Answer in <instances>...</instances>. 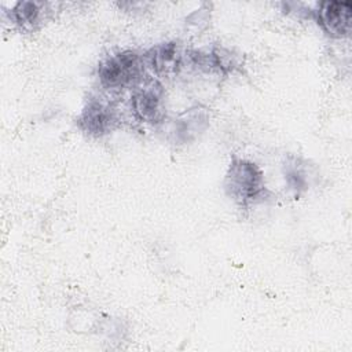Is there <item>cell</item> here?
<instances>
[{
	"label": "cell",
	"mask_w": 352,
	"mask_h": 352,
	"mask_svg": "<svg viewBox=\"0 0 352 352\" xmlns=\"http://www.w3.org/2000/svg\"><path fill=\"white\" fill-rule=\"evenodd\" d=\"M223 186L227 197L243 212L265 202L271 195L264 172L256 162L246 158L231 160Z\"/></svg>",
	"instance_id": "6da1fadb"
},
{
	"label": "cell",
	"mask_w": 352,
	"mask_h": 352,
	"mask_svg": "<svg viewBox=\"0 0 352 352\" xmlns=\"http://www.w3.org/2000/svg\"><path fill=\"white\" fill-rule=\"evenodd\" d=\"M146 77L143 56L132 50H124L107 55L98 66L99 84L109 92L133 89Z\"/></svg>",
	"instance_id": "7a4b0ae2"
},
{
	"label": "cell",
	"mask_w": 352,
	"mask_h": 352,
	"mask_svg": "<svg viewBox=\"0 0 352 352\" xmlns=\"http://www.w3.org/2000/svg\"><path fill=\"white\" fill-rule=\"evenodd\" d=\"M166 95L158 78L146 77L131 94L129 107L133 118L142 124L158 126L165 121Z\"/></svg>",
	"instance_id": "3957f363"
},
{
	"label": "cell",
	"mask_w": 352,
	"mask_h": 352,
	"mask_svg": "<svg viewBox=\"0 0 352 352\" xmlns=\"http://www.w3.org/2000/svg\"><path fill=\"white\" fill-rule=\"evenodd\" d=\"M76 124L85 135L91 138H103L120 126L121 113L117 104L109 98L92 95L85 100L76 118Z\"/></svg>",
	"instance_id": "277c9868"
},
{
	"label": "cell",
	"mask_w": 352,
	"mask_h": 352,
	"mask_svg": "<svg viewBox=\"0 0 352 352\" xmlns=\"http://www.w3.org/2000/svg\"><path fill=\"white\" fill-rule=\"evenodd\" d=\"M320 29L333 38H345L351 33L352 3L349 0H326L312 11Z\"/></svg>",
	"instance_id": "5b68a950"
},
{
	"label": "cell",
	"mask_w": 352,
	"mask_h": 352,
	"mask_svg": "<svg viewBox=\"0 0 352 352\" xmlns=\"http://www.w3.org/2000/svg\"><path fill=\"white\" fill-rule=\"evenodd\" d=\"M142 56L144 66L157 77H172L177 74L184 62V54L176 41L157 44Z\"/></svg>",
	"instance_id": "8992f818"
},
{
	"label": "cell",
	"mask_w": 352,
	"mask_h": 352,
	"mask_svg": "<svg viewBox=\"0 0 352 352\" xmlns=\"http://www.w3.org/2000/svg\"><path fill=\"white\" fill-rule=\"evenodd\" d=\"M209 125L208 109L194 106L180 113L172 122L170 136L175 144H187L195 140Z\"/></svg>",
	"instance_id": "52a82bcc"
},
{
	"label": "cell",
	"mask_w": 352,
	"mask_h": 352,
	"mask_svg": "<svg viewBox=\"0 0 352 352\" xmlns=\"http://www.w3.org/2000/svg\"><path fill=\"white\" fill-rule=\"evenodd\" d=\"M184 58H187L191 66L208 73L226 76L236 67V62L231 51L221 47L190 51L184 54Z\"/></svg>",
	"instance_id": "ba28073f"
},
{
	"label": "cell",
	"mask_w": 352,
	"mask_h": 352,
	"mask_svg": "<svg viewBox=\"0 0 352 352\" xmlns=\"http://www.w3.org/2000/svg\"><path fill=\"white\" fill-rule=\"evenodd\" d=\"M48 11V4L43 1H18L8 12V16L21 30L34 32L43 25Z\"/></svg>",
	"instance_id": "9c48e42d"
},
{
	"label": "cell",
	"mask_w": 352,
	"mask_h": 352,
	"mask_svg": "<svg viewBox=\"0 0 352 352\" xmlns=\"http://www.w3.org/2000/svg\"><path fill=\"white\" fill-rule=\"evenodd\" d=\"M283 175L287 187L296 194L300 195L301 192L309 188L311 183V172L307 166V162L298 157H290L283 166Z\"/></svg>",
	"instance_id": "30bf717a"
}]
</instances>
